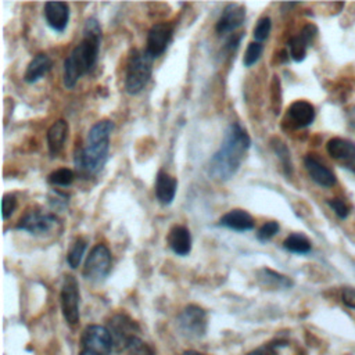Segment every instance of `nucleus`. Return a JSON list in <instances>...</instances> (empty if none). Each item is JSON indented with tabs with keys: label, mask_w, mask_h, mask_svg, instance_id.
<instances>
[{
	"label": "nucleus",
	"mask_w": 355,
	"mask_h": 355,
	"mask_svg": "<svg viewBox=\"0 0 355 355\" xmlns=\"http://www.w3.org/2000/svg\"><path fill=\"white\" fill-rule=\"evenodd\" d=\"M173 36V26L168 22H158L154 24L147 32V42H146V53L155 60L157 57L162 55Z\"/></svg>",
	"instance_id": "nucleus-10"
},
{
	"label": "nucleus",
	"mask_w": 355,
	"mask_h": 355,
	"mask_svg": "<svg viewBox=\"0 0 355 355\" xmlns=\"http://www.w3.org/2000/svg\"><path fill=\"white\" fill-rule=\"evenodd\" d=\"M279 229H280V226H279L277 222L269 220V222L263 223V225L258 229V232H257V239H258L259 241L265 243V241L270 240V239L279 232Z\"/></svg>",
	"instance_id": "nucleus-31"
},
{
	"label": "nucleus",
	"mask_w": 355,
	"mask_h": 355,
	"mask_svg": "<svg viewBox=\"0 0 355 355\" xmlns=\"http://www.w3.org/2000/svg\"><path fill=\"white\" fill-rule=\"evenodd\" d=\"M73 179H75V175H73V172L69 168L55 169L47 178L50 184H53V186H62V187L71 186Z\"/></svg>",
	"instance_id": "nucleus-27"
},
{
	"label": "nucleus",
	"mask_w": 355,
	"mask_h": 355,
	"mask_svg": "<svg viewBox=\"0 0 355 355\" xmlns=\"http://www.w3.org/2000/svg\"><path fill=\"white\" fill-rule=\"evenodd\" d=\"M326 150L333 159L341 161L349 166H355V143L341 137H333L327 141Z\"/></svg>",
	"instance_id": "nucleus-14"
},
{
	"label": "nucleus",
	"mask_w": 355,
	"mask_h": 355,
	"mask_svg": "<svg viewBox=\"0 0 355 355\" xmlns=\"http://www.w3.org/2000/svg\"><path fill=\"white\" fill-rule=\"evenodd\" d=\"M219 226L227 227L230 230H236V232H247L254 229V219L252 216L240 208H234L227 211L225 215L220 216L219 219Z\"/></svg>",
	"instance_id": "nucleus-16"
},
{
	"label": "nucleus",
	"mask_w": 355,
	"mask_h": 355,
	"mask_svg": "<svg viewBox=\"0 0 355 355\" xmlns=\"http://www.w3.org/2000/svg\"><path fill=\"white\" fill-rule=\"evenodd\" d=\"M125 351L128 352V355H155L154 349L147 343H144L139 336L133 337L128 343Z\"/></svg>",
	"instance_id": "nucleus-28"
},
{
	"label": "nucleus",
	"mask_w": 355,
	"mask_h": 355,
	"mask_svg": "<svg viewBox=\"0 0 355 355\" xmlns=\"http://www.w3.org/2000/svg\"><path fill=\"white\" fill-rule=\"evenodd\" d=\"M245 19V7L240 3H229L225 6L219 19L216 21L215 31L218 35L234 32L243 25Z\"/></svg>",
	"instance_id": "nucleus-12"
},
{
	"label": "nucleus",
	"mask_w": 355,
	"mask_h": 355,
	"mask_svg": "<svg viewBox=\"0 0 355 355\" xmlns=\"http://www.w3.org/2000/svg\"><path fill=\"white\" fill-rule=\"evenodd\" d=\"M304 165H305V169L308 171L311 179L315 183H318L319 186L330 187L336 183L334 173L329 168H326L323 164H320L318 159H315L313 157H311V155L305 157Z\"/></svg>",
	"instance_id": "nucleus-20"
},
{
	"label": "nucleus",
	"mask_w": 355,
	"mask_h": 355,
	"mask_svg": "<svg viewBox=\"0 0 355 355\" xmlns=\"http://www.w3.org/2000/svg\"><path fill=\"white\" fill-rule=\"evenodd\" d=\"M182 355H207V354L198 352V351H194V349H189V351H184Z\"/></svg>",
	"instance_id": "nucleus-36"
},
{
	"label": "nucleus",
	"mask_w": 355,
	"mask_h": 355,
	"mask_svg": "<svg viewBox=\"0 0 355 355\" xmlns=\"http://www.w3.org/2000/svg\"><path fill=\"white\" fill-rule=\"evenodd\" d=\"M85 251H86V241L83 239L75 240L72 247L69 248V251L67 254V262H68L69 268L76 269L80 265L82 258L85 255Z\"/></svg>",
	"instance_id": "nucleus-26"
},
{
	"label": "nucleus",
	"mask_w": 355,
	"mask_h": 355,
	"mask_svg": "<svg viewBox=\"0 0 355 355\" xmlns=\"http://www.w3.org/2000/svg\"><path fill=\"white\" fill-rule=\"evenodd\" d=\"M115 125L111 119H101L96 122L86 137V144L75 153L73 165L76 173L89 179L97 175L108 161L110 135Z\"/></svg>",
	"instance_id": "nucleus-3"
},
{
	"label": "nucleus",
	"mask_w": 355,
	"mask_h": 355,
	"mask_svg": "<svg viewBox=\"0 0 355 355\" xmlns=\"http://www.w3.org/2000/svg\"><path fill=\"white\" fill-rule=\"evenodd\" d=\"M262 51H263V44L259 43V42H251L248 46H247V50L244 53V58H243V64L244 67L250 68L252 67L262 55Z\"/></svg>",
	"instance_id": "nucleus-29"
},
{
	"label": "nucleus",
	"mask_w": 355,
	"mask_h": 355,
	"mask_svg": "<svg viewBox=\"0 0 355 355\" xmlns=\"http://www.w3.org/2000/svg\"><path fill=\"white\" fill-rule=\"evenodd\" d=\"M111 266L112 258L108 247L104 244H96L87 255L82 273L86 280L100 283L110 275Z\"/></svg>",
	"instance_id": "nucleus-7"
},
{
	"label": "nucleus",
	"mask_w": 355,
	"mask_h": 355,
	"mask_svg": "<svg viewBox=\"0 0 355 355\" xmlns=\"http://www.w3.org/2000/svg\"><path fill=\"white\" fill-rule=\"evenodd\" d=\"M68 122L64 119H58L53 122V125L49 128L46 139H47V147L50 155L55 157L58 155L65 144V140L68 137Z\"/></svg>",
	"instance_id": "nucleus-18"
},
{
	"label": "nucleus",
	"mask_w": 355,
	"mask_h": 355,
	"mask_svg": "<svg viewBox=\"0 0 355 355\" xmlns=\"http://www.w3.org/2000/svg\"><path fill=\"white\" fill-rule=\"evenodd\" d=\"M270 29H272V19L269 17L259 18L255 28H254V32H252L255 42L262 43L263 40H266L269 33H270Z\"/></svg>",
	"instance_id": "nucleus-30"
},
{
	"label": "nucleus",
	"mask_w": 355,
	"mask_h": 355,
	"mask_svg": "<svg viewBox=\"0 0 355 355\" xmlns=\"http://www.w3.org/2000/svg\"><path fill=\"white\" fill-rule=\"evenodd\" d=\"M176 326L179 333L189 340L202 338L207 333L208 319L207 312L194 304H190L183 308V311L178 315Z\"/></svg>",
	"instance_id": "nucleus-6"
},
{
	"label": "nucleus",
	"mask_w": 355,
	"mask_h": 355,
	"mask_svg": "<svg viewBox=\"0 0 355 355\" xmlns=\"http://www.w3.org/2000/svg\"><path fill=\"white\" fill-rule=\"evenodd\" d=\"M17 209V197L14 194H4L1 200V215L3 219H8Z\"/></svg>",
	"instance_id": "nucleus-32"
},
{
	"label": "nucleus",
	"mask_w": 355,
	"mask_h": 355,
	"mask_svg": "<svg viewBox=\"0 0 355 355\" xmlns=\"http://www.w3.org/2000/svg\"><path fill=\"white\" fill-rule=\"evenodd\" d=\"M279 345L276 343H269V344H265L257 349H252L250 351L247 355H276V348Z\"/></svg>",
	"instance_id": "nucleus-35"
},
{
	"label": "nucleus",
	"mask_w": 355,
	"mask_h": 355,
	"mask_svg": "<svg viewBox=\"0 0 355 355\" xmlns=\"http://www.w3.org/2000/svg\"><path fill=\"white\" fill-rule=\"evenodd\" d=\"M47 25L57 32H62L69 21V6L64 1H47L43 8Z\"/></svg>",
	"instance_id": "nucleus-13"
},
{
	"label": "nucleus",
	"mask_w": 355,
	"mask_h": 355,
	"mask_svg": "<svg viewBox=\"0 0 355 355\" xmlns=\"http://www.w3.org/2000/svg\"><path fill=\"white\" fill-rule=\"evenodd\" d=\"M153 58L146 50H133L129 55L125 72V92L139 94L148 83L153 72Z\"/></svg>",
	"instance_id": "nucleus-4"
},
{
	"label": "nucleus",
	"mask_w": 355,
	"mask_h": 355,
	"mask_svg": "<svg viewBox=\"0 0 355 355\" xmlns=\"http://www.w3.org/2000/svg\"><path fill=\"white\" fill-rule=\"evenodd\" d=\"M154 190H155L157 200L162 205H169L175 200L176 190H178V180L172 175H169L164 171H159L155 178V189Z\"/></svg>",
	"instance_id": "nucleus-17"
},
{
	"label": "nucleus",
	"mask_w": 355,
	"mask_h": 355,
	"mask_svg": "<svg viewBox=\"0 0 355 355\" xmlns=\"http://www.w3.org/2000/svg\"><path fill=\"white\" fill-rule=\"evenodd\" d=\"M169 248L179 257H186L191 251V234L187 227L175 225L171 227L166 237Z\"/></svg>",
	"instance_id": "nucleus-15"
},
{
	"label": "nucleus",
	"mask_w": 355,
	"mask_h": 355,
	"mask_svg": "<svg viewBox=\"0 0 355 355\" xmlns=\"http://www.w3.org/2000/svg\"><path fill=\"white\" fill-rule=\"evenodd\" d=\"M341 301L345 306L355 309V288L354 287H345L341 291Z\"/></svg>",
	"instance_id": "nucleus-34"
},
{
	"label": "nucleus",
	"mask_w": 355,
	"mask_h": 355,
	"mask_svg": "<svg viewBox=\"0 0 355 355\" xmlns=\"http://www.w3.org/2000/svg\"><path fill=\"white\" fill-rule=\"evenodd\" d=\"M349 122H351V125L355 126V107L351 108V111H349Z\"/></svg>",
	"instance_id": "nucleus-37"
},
{
	"label": "nucleus",
	"mask_w": 355,
	"mask_h": 355,
	"mask_svg": "<svg viewBox=\"0 0 355 355\" xmlns=\"http://www.w3.org/2000/svg\"><path fill=\"white\" fill-rule=\"evenodd\" d=\"M309 43L301 36V35H297V36H293L290 40H288V53H290V57L295 61V62H301L305 55H306V49H308Z\"/></svg>",
	"instance_id": "nucleus-25"
},
{
	"label": "nucleus",
	"mask_w": 355,
	"mask_h": 355,
	"mask_svg": "<svg viewBox=\"0 0 355 355\" xmlns=\"http://www.w3.org/2000/svg\"><path fill=\"white\" fill-rule=\"evenodd\" d=\"M327 204H329V207L334 211V214H336L340 219H345V218L348 216L349 209H348V207L345 205V202H344L343 200H340V198H333V200H329Z\"/></svg>",
	"instance_id": "nucleus-33"
},
{
	"label": "nucleus",
	"mask_w": 355,
	"mask_h": 355,
	"mask_svg": "<svg viewBox=\"0 0 355 355\" xmlns=\"http://www.w3.org/2000/svg\"><path fill=\"white\" fill-rule=\"evenodd\" d=\"M112 348L114 340L108 327L89 324L82 331L78 355H111Z\"/></svg>",
	"instance_id": "nucleus-5"
},
{
	"label": "nucleus",
	"mask_w": 355,
	"mask_h": 355,
	"mask_svg": "<svg viewBox=\"0 0 355 355\" xmlns=\"http://www.w3.org/2000/svg\"><path fill=\"white\" fill-rule=\"evenodd\" d=\"M51 67H53V61L47 54L44 53L36 54L26 67V71L24 73V80L26 83H35L39 79H42L51 69Z\"/></svg>",
	"instance_id": "nucleus-21"
},
{
	"label": "nucleus",
	"mask_w": 355,
	"mask_h": 355,
	"mask_svg": "<svg viewBox=\"0 0 355 355\" xmlns=\"http://www.w3.org/2000/svg\"><path fill=\"white\" fill-rule=\"evenodd\" d=\"M101 43V28L96 18H87L83 26L82 40L64 60L62 80L67 89H73L76 82L97 62Z\"/></svg>",
	"instance_id": "nucleus-2"
},
{
	"label": "nucleus",
	"mask_w": 355,
	"mask_h": 355,
	"mask_svg": "<svg viewBox=\"0 0 355 355\" xmlns=\"http://www.w3.org/2000/svg\"><path fill=\"white\" fill-rule=\"evenodd\" d=\"M108 330L112 336L114 340V347H116V349H126L128 343L133 338L137 337V333L140 331L139 324L129 318L125 313H118L115 316H112L108 322Z\"/></svg>",
	"instance_id": "nucleus-9"
},
{
	"label": "nucleus",
	"mask_w": 355,
	"mask_h": 355,
	"mask_svg": "<svg viewBox=\"0 0 355 355\" xmlns=\"http://www.w3.org/2000/svg\"><path fill=\"white\" fill-rule=\"evenodd\" d=\"M250 146L251 139L247 130L239 122H232L225 130L219 148L208 159V176L219 182L232 179L240 169Z\"/></svg>",
	"instance_id": "nucleus-1"
},
{
	"label": "nucleus",
	"mask_w": 355,
	"mask_h": 355,
	"mask_svg": "<svg viewBox=\"0 0 355 355\" xmlns=\"http://www.w3.org/2000/svg\"><path fill=\"white\" fill-rule=\"evenodd\" d=\"M270 147L275 151L276 157L279 158L280 164L283 165V169H284L286 175H291L293 164H291V155H290V151H288L287 146L280 139L275 137V139L270 140Z\"/></svg>",
	"instance_id": "nucleus-24"
},
{
	"label": "nucleus",
	"mask_w": 355,
	"mask_h": 355,
	"mask_svg": "<svg viewBox=\"0 0 355 355\" xmlns=\"http://www.w3.org/2000/svg\"><path fill=\"white\" fill-rule=\"evenodd\" d=\"M79 300H80L79 284L73 276L67 275L61 286L60 302H61L62 316L69 326H75L79 323V319H80Z\"/></svg>",
	"instance_id": "nucleus-8"
},
{
	"label": "nucleus",
	"mask_w": 355,
	"mask_h": 355,
	"mask_svg": "<svg viewBox=\"0 0 355 355\" xmlns=\"http://www.w3.org/2000/svg\"><path fill=\"white\" fill-rule=\"evenodd\" d=\"M284 250L293 252V254H308L312 248L311 241L300 233H293L283 241Z\"/></svg>",
	"instance_id": "nucleus-23"
},
{
	"label": "nucleus",
	"mask_w": 355,
	"mask_h": 355,
	"mask_svg": "<svg viewBox=\"0 0 355 355\" xmlns=\"http://www.w3.org/2000/svg\"><path fill=\"white\" fill-rule=\"evenodd\" d=\"M287 115L295 128H305L313 122L315 108L311 103L298 100L288 107Z\"/></svg>",
	"instance_id": "nucleus-19"
},
{
	"label": "nucleus",
	"mask_w": 355,
	"mask_h": 355,
	"mask_svg": "<svg viewBox=\"0 0 355 355\" xmlns=\"http://www.w3.org/2000/svg\"><path fill=\"white\" fill-rule=\"evenodd\" d=\"M257 279H258V283L262 284L263 287H269V288H290L293 286V282L290 277L279 273V272H275L269 268H263L261 270H258L257 273Z\"/></svg>",
	"instance_id": "nucleus-22"
},
{
	"label": "nucleus",
	"mask_w": 355,
	"mask_h": 355,
	"mask_svg": "<svg viewBox=\"0 0 355 355\" xmlns=\"http://www.w3.org/2000/svg\"><path fill=\"white\" fill-rule=\"evenodd\" d=\"M58 223V219L53 214L47 212H40V211H31L25 214L17 223L15 229L28 232L31 234H44L49 233L55 227Z\"/></svg>",
	"instance_id": "nucleus-11"
}]
</instances>
